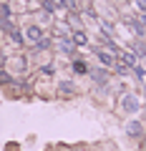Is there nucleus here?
Segmentation results:
<instances>
[{
	"instance_id": "f257e3e1",
	"label": "nucleus",
	"mask_w": 146,
	"mask_h": 151,
	"mask_svg": "<svg viewBox=\"0 0 146 151\" xmlns=\"http://www.w3.org/2000/svg\"><path fill=\"white\" fill-rule=\"evenodd\" d=\"M25 40H28V43H33V45H40V48L48 45V40L43 38V30H40L38 25H30V28L25 30Z\"/></svg>"
},
{
	"instance_id": "f03ea898",
	"label": "nucleus",
	"mask_w": 146,
	"mask_h": 151,
	"mask_svg": "<svg viewBox=\"0 0 146 151\" xmlns=\"http://www.w3.org/2000/svg\"><path fill=\"white\" fill-rule=\"evenodd\" d=\"M98 60H101L103 65H116V58H114V53H111V50H98Z\"/></svg>"
},
{
	"instance_id": "7ed1b4c3",
	"label": "nucleus",
	"mask_w": 146,
	"mask_h": 151,
	"mask_svg": "<svg viewBox=\"0 0 146 151\" xmlns=\"http://www.w3.org/2000/svg\"><path fill=\"white\" fill-rule=\"evenodd\" d=\"M126 131H129V136H141L144 134V126H141L139 121H129V124H126Z\"/></svg>"
},
{
	"instance_id": "20e7f679",
	"label": "nucleus",
	"mask_w": 146,
	"mask_h": 151,
	"mask_svg": "<svg viewBox=\"0 0 146 151\" xmlns=\"http://www.w3.org/2000/svg\"><path fill=\"white\" fill-rule=\"evenodd\" d=\"M124 108H126L129 113H134L136 108H139V101H136V98H131V96H126V98H124Z\"/></svg>"
},
{
	"instance_id": "39448f33",
	"label": "nucleus",
	"mask_w": 146,
	"mask_h": 151,
	"mask_svg": "<svg viewBox=\"0 0 146 151\" xmlns=\"http://www.w3.org/2000/svg\"><path fill=\"white\" fill-rule=\"evenodd\" d=\"M58 48L63 50V53H73V48H76V43H73V40H68V38H65V40H58Z\"/></svg>"
},
{
	"instance_id": "423d86ee",
	"label": "nucleus",
	"mask_w": 146,
	"mask_h": 151,
	"mask_svg": "<svg viewBox=\"0 0 146 151\" xmlns=\"http://www.w3.org/2000/svg\"><path fill=\"white\" fill-rule=\"evenodd\" d=\"M86 40H88V38H86V33H83V30L73 33V43H76V45H86Z\"/></svg>"
},
{
	"instance_id": "0eeeda50",
	"label": "nucleus",
	"mask_w": 146,
	"mask_h": 151,
	"mask_svg": "<svg viewBox=\"0 0 146 151\" xmlns=\"http://www.w3.org/2000/svg\"><path fill=\"white\" fill-rule=\"evenodd\" d=\"M60 91L63 93H76V86L73 83H60Z\"/></svg>"
},
{
	"instance_id": "6e6552de",
	"label": "nucleus",
	"mask_w": 146,
	"mask_h": 151,
	"mask_svg": "<svg viewBox=\"0 0 146 151\" xmlns=\"http://www.w3.org/2000/svg\"><path fill=\"white\" fill-rule=\"evenodd\" d=\"M93 81L103 83V81H106V73H103V70H96V73H93Z\"/></svg>"
},
{
	"instance_id": "1a4fd4ad",
	"label": "nucleus",
	"mask_w": 146,
	"mask_h": 151,
	"mask_svg": "<svg viewBox=\"0 0 146 151\" xmlns=\"http://www.w3.org/2000/svg\"><path fill=\"white\" fill-rule=\"evenodd\" d=\"M73 68H76L78 73H83V70H86V65H83V63H73Z\"/></svg>"
},
{
	"instance_id": "9d476101",
	"label": "nucleus",
	"mask_w": 146,
	"mask_h": 151,
	"mask_svg": "<svg viewBox=\"0 0 146 151\" xmlns=\"http://www.w3.org/2000/svg\"><path fill=\"white\" fill-rule=\"evenodd\" d=\"M10 81V78H8V73H3V70H0V83H8Z\"/></svg>"
},
{
	"instance_id": "9b49d317",
	"label": "nucleus",
	"mask_w": 146,
	"mask_h": 151,
	"mask_svg": "<svg viewBox=\"0 0 146 151\" xmlns=\"http://www.w3.org/2000/svg\"><path fill=\"white\" fill-rule=\"evenodd\" d=\"M136 5H139V8H141V10H144V13H146V0H136Z\"/></svg>"
}]
</instances>
